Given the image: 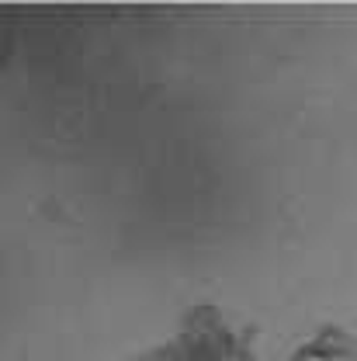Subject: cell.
Masks as SVG:
<instances>
[{"instance_id":"cell-2","label":"cell","mask_w":357,"mask_h":361,"mask_svg":"<svg viewBox=\"0 0 357 361\" xmlns=\"http://www.w3.org/2000/svg\"><path fill=\"white\" fill-rule=\"evenodd\" d=\"M292 361H357V337L344 330H322L309 344H302Z\"/></svg>"},{"instance_id":"cell-1","label":"cell","mask_w":357,"mask_h":361,"mask_svg":"<svg viewBox=\"0 0 357 361\" xmlns=\"http://www.w3.org/2000/svg\"><path fill=\"white\" fill-rule=\"evenodd\" d=\"M135 361H236V334L212 306H198L167 344Z\"/></svg>"}]
</instances>
